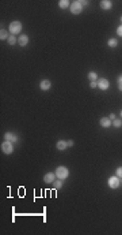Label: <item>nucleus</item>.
<instances>
[{
  "instance_id": "1",
  "label": "nucleus",
  "mask_w": 122,
  "mask_h": 235,
  "mask_svg": "<svg viewBox=\"0 0 122 235\" xmlns=\"http://www.w3.org/2000/svg\"><path fill=\"white\" fill-rule=\"evenodd\" d=\"M8 31L11 33L12 36H16V34H20L22 31V23L19 21H14L10 23V27H8Z\"/></svg>"
},
{
  "instance_id": "2",
  "label": "nucleus",
  "mask_w": 122,
  "mask_h": 235,
  "mask_svg": "<svg viewBox=\"0 0 122 235\" xmlns=\"http://www.w3.org/2000/svg\"><path fill=\"white\" fill-rule=\"evenodd\" d=\"M56 176L61 180L67 179L68 176H69V170L67 167H64V166H60V167H57V170H56Z\"/></svg>"
},
{
  "instance_id": "3",
  "label": "nucleus",
  "mask_w": 122,
  "mask_h": 235,
  "mask_svg": "<svg viewBox=\"0 0 122 235\" xmlns=\"http://www.w3.org/2000/svg\"><path fill=\"white\" fill-rule=\"evenodd\" d=\"M69 10H71V13H72L73 15H79V14H81V11H83V6H81V3H80L79 0H75V1L71 3Z\"/></svg>"
},
{
  "instance_id": "4",
  "label": "nucleus",
  "mask_w": 122,
  "mask_h": 235,
  "mask_svg": "<svg viewBox=\"0 0 122 235\" xmlns=\"http://www.w3.org/2000/svg\"><path fill=\"white\" fill-rule=\"evenodd\" d=\"M1 150L6 155H12L14 153V144L8 142V141H4V142L1 144Z\"/></svg>"
},
{
  "instance_id": "5",
  "label": "nucleus",
  "mask_w": 122,
  "mask_h": 235,
  "mask_svg": "<svg viewBox=\"0 0 122 235\" xmlns=\"http://www.w3.org/2000/svg\"><path fill=\"white\" fill-rule=\"evenodd\" d=\"M119 183H121V180H119V178H118L117 175L110 176L109 180H107V185H109L110 189H118V187H119Z\"/></svg>"
},
{
  "instance_id": "6",
  "label": "nucleus",
  "mask_w": 122,
  "mask_h": 235,
  "mask_svg": "<svg viewBox=\"0 0 122 235\" xmlns=\"http://www.w3.org/2000/svg\"><path fill=\"white\" fill-rule=\"evenodd\" d=\"M110 86V82L106 78H99L98 79V87L100 89V90H107Z\"/></svg>"
},
{
  "instance_id": "7",
  "label": "nucleus",
  "mask_w": 122,
  "mask_h": 235,
  "mask_svg": "<svg viewBox=\"0 0 122 235\" xmlns=\"http://www.w3.org/2000/svg\"><path fill=\"white\" fill-rule=\"evenodd\" d=\"M56 180V172H46L43 176V182L45 183H53Z\"/></svg>"
},
{
  "instance_id": "8",
  "label": "nucleus",
  "mask_w": 122,
  "mask_h": 235,
  "mask_svg": "<svg viewBox=\"0 0 122 235\" xmlns=\"http://www.w3.org/2000/svg\"><path fill=\"white\" fill-rule=\"evenodd\" d=\"M4 140H6V141H8V142L15 144L16 141H18V137L15 136L14 133H10V131H8V133H6V134H4Z\"/></svg>"
},
{
  "instance_id": "9",
  "label": "nucleus",
  "mask_w": 122,
  "mask_h": 235,
  "mask_svg": "<svg viewBox=\"0 0 122 235\" xmlns=\"http://www.w3.org/2000/svg\"><path fill=\"white\" fill-rule=\"evenodd\" d=\"M100 8L104 10V11L111 10V8H113V1H110V0H102V1H100Z\"/></svg>"
},
{
  "instance_id": "10",
  "label": "nucleus",
  "mask_w": 122,
  "mask_h": 235,
  "mask_svg": "<svg viewBox=\"0 0 122 235\" xmlns=\"http://www.w3.org/2000/svg\"><path fill=\"white\" fill-rule=\"evenodd\" d=\"M99 123H100V126H102V127H104V129H109V127H111L113 122L110 120V118H100Z\"/></svg>"
},
{
  "instance_id": "11",
  "label": "nucleus",
  "mask_w": 122,
  "mask_h": 235,
  "mask_svg": "<svg viewBox=\"0 0 122 235\" xmlns=\"http://www.w3.org/2000/svg\"><path fill=\"white\" fill-rule=\"evenodd\" d=\"M50 86H52V82H50L49 79H42L41 81V83H39V87H41V90H43V92L49 90Z\"/></svg>"
},
{
  "instance_id": "12",
  "label": "nucleus",
  "mask_w": 122,
  "mask_h": 235,
  "mask_svg": "<svg viewBox=\"0 0 122 235\" xmlns=\"http://www.w3.org/2000/svg\"><path fill=\"white\" fill-rule=\"evenodd\" d=\"M18 44L20 47H26L27 44H29V36H26V34H20L18 37Z\"/></svg>"
},
{
  "instance_id": "13",
  "label": "nucleus",
  "mask_w": 122,
  "mask_h": 235,
  "mask_svg": "<svg viewBox=\"0 0 122 235\" xmlns=\"http://www.w3.org/2000/svg\"><path fill=\"white\" fill-rule=\"evenodd\" d=\"M56 148L58 149V150H65L68 148V142L64 141V140H60V141H57V144H56Z\"/></svg>"
},
{
  "instance_id": "14",
  "label": "nucleus",
  "mask_w": 122,
  "mask_h": 235,
  "mask_svg": "<svg viewBox=\"0 0 122 235\" xmlns=\"http://www.w3.org/2000/svg\"><path fill=\"white\" fill-rule=\"evenodd\" d=\"M8 37H10V34H8V30H6V29H0V40L1 41H4V40H8Z\"/></svg>"
},
{
  "instance_id": "15",
  "label": "nucleus",
  "mask_w": 122,
  "mask_h": 235,
  "mask_svg": "<svg viewBox=\"0 0 122 235\" xmlns=\"http://www.w3.org/2000/svg\"><path fill=\"white\" fill-rule=\"evenodd\" d=\"M58 6H60V8L65 10L68 7H71V3H69L68 0H60V1H58Z\"/></svg>"
},
{
  "instance_id": "16",
  "label": "nucleus",
  "mask_w": 122,
  "mask_h": 235,
  "mask_svg": "<svg viewBox=\"0 0 122 235\" xmlns=\"http://www.w3.org/2000/svg\"><path fill=\"white\" fill-rule=\"evenodd\" d=\"M107 45H109L110 48H117L118 47V41H117L115 38H110L109 41H107Z\"/></svg>"
},
{
  "instance_id": "17",
  "label": "nucleus",
  "mask_w": 122,
  "mask_h": 235,
  "mask_svg": "<svg viewBox=\"0 0 122 235\" xmlns=\"http://www.w3.org/2000/svg\"><path fill=\"white\" fill-rule=\"evenodd\" d=\"M88 79L91 82V81H98L99 78H98V74L95 71H90V73H88Z\"/></svg>"
},
{
  "instance_id": "18",
  "label": "nucleus",
  "mask_w": 122,
  "mask_h": 235,
  "mask_svg": "<svg viewBox=\"0 0 122 235\" xmlns=\"http://www.w3.org/2000/svg\"><path fill=\"white\" fill-rule=\"evenodd\" d=\"M53 187H54L56 190H60L61 187H62V180L61 179H57L53 182Z\"/></svg>"
},
{
  "instance_id": "19",
  "label": "nucleus",
  "mask_w": 122,
  "mask_h": 235,
  "mask_svg": "<svg viewBox=\"0 0 122 235\" xmlns=\"http://www.w3.org/2000/svg\"><path fill=\"white\" fill-rule=\"evenodd\" d=\"M7 41H8V44H10V45H15V44L18 43V38L15 37V36H12V34H10V37H8V40H7Z\"/></svg>"
},
{
  "instance_id": "20",
  "label": "nucleus",
  "mask_w": 122,
  "mask_h": 235,
  "mask_svg": "<svg viewBox=\"0 0 122 235\" xmlns=\"http://www.w3.org/2000/svg\"><path fill=\"white\" fill-rule=\"evenodd\" d=\"M113 126H114V127H117V129L122 127V120H121V119H117V118H115V119L113 120Z\"/></svg>"
},
{
  "instance_id": "21",
  "label": "nucleus",
  "mask_w": 122,
  "mask_h": 235,
  "mask_svg": "<svg viewBox=\"0 0 122 235\" xmlns=\"http://www.w3.org/2000/svg\"><path fill=\"white\" fill-rule=\"evenodd\" d=\"M115 175L118 176V178H119V179H121V178H122V167H118V168H117Z\"/></svg>"
},
{
  "instance_id": "22",
  "label": "nucleus",
  "mask_w": 122,
  "mask_h": 235,
  "mask_svg": "<svg viewBox=\"0 0 122 235\" xmlns=\"http://www.w3.org/2000/svg\"><path fill=\"white\" fill-rule=\"evenodd\" d=\"M90 87H91V89L98 87V81H91V82H90Z\"/></svg>"
},
{
  "instance_id": "23",
  "label": "nucleus",
  "mask_w": 122,
  "mask_h": 235,
  "mask_svg": "<svg viewBox=\"0 0 122 235\" xmlns=\"http://www.w3.org/2000/svg\"><path fill=\"white\" fill-rule=\"evenodd\" d=\"M117 34H118L119 37H122V25L117 27Z\"/></svg>"
},
{
  "instance_id": "24",
  "label": "nucleus",
  "mask_w": 122,
  "mask_h": 235,
  "mask_svg": "<svg viewBox=\"0 0 122 235\" xmlns=\"http://www.w3.org/2000/svg\"><path fill=\"white\" fill-rule=\"evenodd\" d=\"M67 142H68V146H73V145H75V141H73V140H68Z\"/></svg>"
},
{
  "instance_id": "25",
  "label": "nucleus",
  "mask_w": 122,
  "mask_h": 235,
  "mask_svg": "<svg viewBox=\"0 0 122 235\" xmlns=\"http://www.w3.org/2000/svg\"><path fill=\"white\" fill-rule=\"evenodd\" d=\"M80 3H81V6H83V7H84V6H88V1H87V0H81Z\"/></svg>"
},
{
  "instance_id": "26",
  "label": "nucleus",
  "mask_w": 122,
  "mask_h": 235,
  "mask_svg": "<svg viewBox=\"0 0 122 235\" xmlns=\"http://www.w3.org/2000/svg\"><path fill=\"white\" fill-rule=\"evenodd\" d=\"M117 81H118V83H122V74L118 75V78H117Z\"/></svg>"
},
{
  "instance_id": "27",
  "label": "nucleus",
  "mask_w": 122,
  "mask_h": 235,
  "mask_svg": "<svg viewBox=\"0 0 122 235\" xmlns=\"http://www.w3.org/2000/svg\"><path fill=\"white\" fill-rule=\"evenodd\" d=\"M109 118H110V120H114V119H115V113H111Z\"/></svg>"
},
{
  "instance_id": "28",
  "label": "nucleus",
  "mask_w": 122,
  "mask_h": 235,
  "mask_svg": "<svg viewBox=\"0 0 122 235\" xmlns=\"http://www.w3.org/2000/svg\"><path fill=\"white\" fill-rule=\"evenodd\" d=\"M118 90H119V92H122V83H118Z\"/></svg>"
},
{
  "instance_id": "29",
  "label": "nucleus",
  "mask_w": 122,
  "mask_h": 235,
  "mask_svg": "<svg viewBox=\"0 0 122 235\" xmlns=\"http://www.w3.org/2000/svg\"><path fill=\"white\" fill-rule=\"evenodd\" d=\"M121 118H122V111H121Z\"/></svg>"
},
{
  "instance_id": "30",
  "label": "nucleus",
  "mask_w": 122,
  "mask_h": 235,
  "mask_svg": "<svg viewBox=\"0 0 122 235\" xmlns=\"http://www.w3.org/2000/svg\"><path fill=\"white\" fill-rule=\"evenodd\" d=\"M121 22H122V17H121Z\"/></svg>"
}]
</instances>
